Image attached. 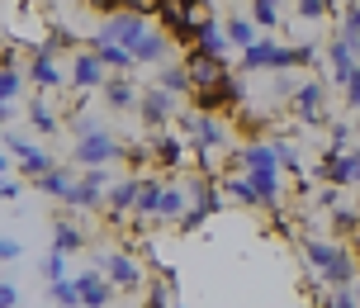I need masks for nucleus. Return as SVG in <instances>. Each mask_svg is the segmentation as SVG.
Instances as JSON below:
<instances>
[{
    "instance_id": "nucleus-12",
    "label": "nucleus",
    "mask_w": 360,
    "mask_h": 308,
    "mask_svg": "<svg viewBox=\"0 0 360 308\" xmlns=\"http://www.w3.org/2000/svg\"><path fill=\"white\" fill-rule=\"evenodd\" d=\"M166 185H171V181H162V176H143V195H138V209H133V223H162Z\"/></svg>"
},
{
    "instance_id": "nucleus-17",
    "label": "nucleus",
    "mask_w": 360,
    "mask_h": 308,
    "mask_svg": "<svg viewBox=\"0 0 360 308\" xmlns=\"http://www.w3.org/2000/svg\"><path fill=\"white\" fill-rule=\"evenodd\" d=\"M147 143H152V157L162 171H180L185 166V138L180 133H147Z\"/></svg>"
},
{
    "instance_id": "nucleus-29",
    "label": "nucleus",
    "mask_w": 360,
    "mask_h": 308,
    "mask_svg": "<svg viewBox=\"0 0 360 308\" xmlns=\"http://www.w3.org/2000/svg\"><path fill=\"white\" fill-rule=\"evenodd\" d=\"M48 299H53L57 308H81V285H76V275H67V280L48 285Z\"/></svg>"
},
{
    "instance_id": "nucleus-21",
    "label": "nucleus",
    "mask_w": 360,
    "mask_h": 308,
    "mask_svg": "<svg viewBox=\"0 0 360 308\" xmlns=\"http://www.w3.org/2000/svg\"><path fill=\"white\" fill-rule=\"evenodd\" d=\"M223 29H228V38H233V48L237 53H247V48H256V43H261V24H256L252 15H242V10H237L233 19H223Z\"/></svg>"
},
{
    "instance_id": "nucleus-39",
    "label": "nucleus",
    "mask_w": 360,
    "mask_h": 308,
    "mask_svg": "<svg viewBox=\"0 0 360 308\" xmlns=\"http://www.w3.org/2000/svg\"><path fill=\"white\" fill-rule=\"evenodd\" d=\"M19 252H24V247H19L15 237H5V242H0V261H5V266H15V261H19Z\"/></svg>"
},
{
    "instance_id": "nucleus-26",
    "label": "nucleus",
    "mask_w": 360,
    "mask_h": 308,
    "mask_svg": "<svg viewBox=\"0 0 360 308\" xmlns=\"http://www.w3.org/2000/svg\"><path fill=\"white\" fill-rule=\"evenodd\" d=\"M299 86H304V81H299V76L294 72H275L270 76V105H294V95H299Z\"/></svg>"
},
{
    "instance_id": "nucleus-20",
    "label": "nucleus",
    "mask_w": 360,
    "mask_h": 308,
    "mask_svg": "<svg viewBox=\"0 0 360 308\" xmlns=\"http://www.w3.org/2000/svg\"><path fill=\"white\" fill-rule=\"evenodd\" d=\"M185 67H190V76H195V91H204V86H218L223 76L233 72L228 62H214V57L195 53V48H190V57H185Z\"/></svg>"
},
{
    "instance_id": "nucleus-7",
    "label": "nucleus",
    "mask_w": 360,
    "mask_h": 308,
    "mask_svg": "<svg viewBox=\"0 0 360 308\" xmlns=\"http://www.w3.org/2000/svg\"><path fill=\"white\" fill-rule=\"evenodd\" d=\"M180 95L162 91V86H143V105H138V119H143L147 133H166V124H176L180 114Z\"/></svg>"
},
{
    "instance_id": "nucleus-6",
    "label": "nucleus",
    "mask_w": 360,
    "mask_h": 308,
    "mask_svg": "<svg viewBox=\"0 0 360 308\" xmlns=\"http://www.w3.org/2000/svg\"><path fill=\"white\" fill-rule=\"evenodd\" d=\"M313 176L323 185H337V190L360 185V147H351V152H323L318 166H313Z\"/></svg>"
},
{
    "instance_id": "nucleus-1",
    "label": "nucleus",
    "mask_w": 360,
    "mask_h": 308,
    "mask_svg": "<svg viewBox=\"0 0 360 308\" xmlns=\"http://www.w3.org/2000/svg\"><path fill=\"white\" fill-rule=\"evenodd\" d=\"M299 252H304L308 271L323 280V290H356L360 261H356V252H351V247L332 242V237L308 233V237H299Z\"/></svg>"
},
{
    "instance_id": "nucleus-34",
    "label": "nucleus",
    "mask_w": 360,
    "mask_h": 308,
    "mask_svg": "<svg viewBox=\"0 0 360 308\" xmlns=\"http://www.w3.org/2000/svg\"><path fill=\"white\" fill-rule=\"evenodd\" d=\"M5 152H10V157H19V162H29V157H38V147L29 143L24 133H15V128L5 133Z\"/></svg>"
},
{
    "instance_id": "nucleus-19",
    "label": "nucleus",
    "mask_w": 360,
    "mask_h": 308,
    "mask_svg": "<svg viewBox=\"0 0 360 308\" xmlns=\"http://www.w3.org/2000/svg\"><path fill=\"white\" fill-rule=\"evenodd\" d=\"M218 190H223V200H233V204H242V209H266V200H261V190H256L242 171H233V176H223L218 181Z\"/></svg>"
},
{
    "instance_id": "nucleus-11",
    "label": "nucleus",
    "mask_w": 360,
    "mask_h": 308,
    "mask_svg": "<svg viewBox=\"0 0 360 308\" xmlns=\"http://www.w3.org/2000/svg\"><path fill=\"white\" fill-rule=\"evenodd\" d=\"M195 53L214 57V62H228V53H233V38H228V29H223V19H218V15H209L204 24H199Z\"/></svg>"
},
{
    "instance_id": "nucleus-37",
    "label": "nucleus",
    "mask_w": 360,
    "mask_h": 308,
    "mask_svg": "<svg viewBox=\"0 0 360 308\" xmlns=\"http://www.w3.org/2000/svg\"><path fill=\"white\" fill-rule=\"evenodd\" d=\"M176 299H166V280H152L147 285V308H171Z\"/></svg>"
},
{
    "instance_id": "nucleus-32",
    "label": "nucleus",
    "mask_w": 360,
    "mask_h": 308,
    "mask_svg": "<svg viewBox=\"0 0 360 308\" xmlns=\"http://www.w3.org/2000/svg\"><path fill=\"white\" fill-rule=\"evenodd\" d=\"M280 15H285V0H252V19L261 29H275Z\"/></svg>"
},
{
    "instance_id": "nucleus-25",
    "label": "nucleus",
    "mask_w": 360,
    "mask_h": 308,
    "mask_svg": "<svg viewBox=\"0 0 360 308\" xmlns=\"http://www.w3.org/2000/svg\"><path fill=\"white\" fill-rule=\"evenodd\" d=\"M29 124H34V133H43V138H53L57 128H62V114H57V109H48V100L38 95L34 105H29Z\"/></svg>"
},
{
    "instance_id": "nucleus-42",
    "label": "nucleus",
    "mask_w": 360,
    "mask_h": 308,
    "mask_svg": "<svg viewBox=\"0 0 360 308\" xmlns=\"http://www.w3.org/2000/svg\"><path fill=\"white\" fill-rule=\"evenodd\" d=\"M356 133H360V114H356Z\"/></svg>"
},
{
    "instance_id": "nucleus-38",
    "label": "nucleus",
    "mask_w": 360,
    "mask_h": 308,
    "mask_svg": "<svg viewBox=\"0 0 360 308\" xmlns=\"http://www.w3.org/2000/svg\"><path fill=\"white\" fill-rule=\"evenodd\" d=\"M346 105H351V109H356V114H360V67H356V72H351V81H346Z\"/></svg>"
},
{
    "instance_id": "nucleus-41",
    "label": "nucleus",
    "mask_w": 360,
    "mask_h": 308,
    "mask_svg": "<svg viewBox=\"0 0 360 308\" xmlns=\"http://www.w3.org/2000/svg\"><path fill=\"white\" fill-rule=\"evenodd\" d=\"M0 195H5V200H19V195H24V185H19V181H10V176H5V185H0Z\"/></svg>"
},
{
    "instance_id": "nucleus-10",
    "label": "nucleus",
    "mask_w": 360,
    "mask_h": 308,
    "mask_svg": "<svg viewBox=\"0 0 360 308\" xmlns=\"http://www.w3.org/2000/svg\"><path fill=\"white\" fill-rule=\"evenodd\" d=\"M356 67H360L356 48H351V43H346V38L337 34L332 43H327V81H332V86H342V91H346V81H351V72H356Z\"/></svg>"
},
{
    "instance_id": "nucleus-40",
    "label": "nucleus",
    "mask_w": 360,
    "mask_h": 308,
    "mask_svg": "<svg viewBox=\"0 0 360 308\" xmlns=\"http://www.w3.org/2000/svg\"><path fill=\"white\" fill-rule=\"evenodd\" d=\"M0 308H19V290H15V280H5V285H0Z\"/></svg>"
},
{
    "instance_id": "nucleus-22",
    "label": "nucleus",
    "mask_w": 360,
    "mask_h": 308,
    "mask_svg": "<svg viewBox=\"0 0 360 308\" xmlns=\"http://www.w3.org/2000/svg\"><path fill=\"white\" fill-rule=\"evenodd\" d=\"M157 86L185 100V95H195V76H190L185 62H166V67H157Z\"/></svg>"
},
{
    "instance_id": "nucleus-13",
    "label": "nucleus",
    "mask_w": 360,
    "mask_h": 308,
    "mask_svg": "<svg viewBox=\"0 0 360 308\" xmlns=\"http://www.w3.org/2000/svg\"><path fill=\"white\" fill-rule=\"evenodd\" d=\"M29 81H34V91H43V95L72 86V76L62 72V67H57V57H48V53H34V62H29Z\"/></svg>"
},
{
    "instance_id": "nucleus-8",
    "label": "nucleus",
    "mask_w": 360,
    "mask_h": 308,
    "mask_svg": "<svg viewBox=\"0 0 360 308\" xmlns=\"http://www.w3.org/2000/svg\"><path fill=\"white\" fill-rule=\"evenodd\" d=\"M100 271L109 275V285H114V290H124V294H138L147 285L143 261H138V256H128V252H105V256H100Z\"/></svg>"
},
{
    "instance_id": "nucleus-31",
    "label": "nucleus",
    "mask_w": 360,
    "mask_h": 308,
    "mask_svg": "<svg viewBox=\"0 0 360 308\" xmlns=\"http://www.w3.org/2000/svg\"><path fill=\"white\" fill-rule=\"evenodd\" d=\"M351 143H356V124L332 119V128H327V152H351Z\"/></svg>"
},
{
    "instance_id": "nucleus-27",
    "label": "nucleus",
    "mask_w": 360,
    "mask_h": 308,
    "mask_svg": "<svg viewBox=\"0 0 360 308\" xmlns=\"http://www.w3.org/2000/svg\"><path fill=\"white\" fill-rule=\"evenodd\" d=\"M294 10H299L304 24H323V19L342 15V10H337V0H294Z\"/></svg>"
},
{
    "instance_id": "nucleus-16",
    "label": "nucleus",
    "mask_w": 360,
    "mask_h": 308,
    "mask_svg": "<svg viewBox=\"0 0 360 308\" xmlns=\"http://www.w3.org/2000/svg\"><path fill=\"white\" fill-rule=\"evenodd\" d=\"M171 48H176V43H171V34H166V29H147V38L133 48V62H138V67H166Z\"/></svg>"
},
{
    "instance_id": "nucleus-35",
    "label": "nucleus",
    "mask_w": 360,
    "mask_h": 308,
    "mask_svg": "<svg viewBox=\"0 0 360 308\" xmlns=\"http://www.w3.org/2000/svg\"><path fill=\"white\" fill-rule=\"evenodd\" d=\"M38 271H43V280H48V285H57V280H67V261H62V252H48Z\"/></svg>"
},
{
    "instance_id": "nucleus-5",
    "label": "nucleus",
    "mask_w": 360,
    "mask_h": 308,
    "mask_svg": "<svg viewBox=\"0 0 360 308\" xmlns=\"http://www.w3.org/2000/svg\"><path fill=\"white\" fill-rule=\"evenodd\" d=\"M327 91H332V86H327V76H308L304 86H299V95H294V114H299V124L304 128H313V133H318V128H332V114H327Z\"/></svg>"
},
{
    "instance_id": "nucleus-23",
    "label": "nucleus",
    "mask_w": 360,
    "mask_h": 308,
    "mask_svg": "<svg viewBox=\"0 0 360 308\" xmlns=\"http://www.w3.org/2000/svg\"><path fill=\"white\" fill-rule=\"evenodd\" d=\"M76 181H81V176H76L72 166H53V171H48L43 181H34V185H38V195H48V200H67Z\"/></svg>"
},
{
    "instance_id": "nucleus-36",
    "label": "nucleus",
    "mask_w": 360,
    "mask_h": 308,
    "mask_svg": "<svg viewBox=\"0 0 360 308\" xmlns=\"http://www.w3.org/2000/svg\"><path fill=\"white\" fill-rule=\"evenodd\" d=\"M323 308H360L356 290H323Z\"/></svg>"
},
{
    "instance_id": "nucleus-4",
    "label": "nucleus",
    "mask_w": 360,
    "mask_h": 308,
    "mask_svg": "<svg viewBox=\"0 0 360 308\" xmlns=\"http://www.w3.org/2000/svg\"><path fill=\"white\" fill-rule=\"evenodd\" d=\"M223 204H228V200H223L218 181H214V176H199V181L190 185V214L180 218V237L199 233V228H204V223H209V218H214Z\"/></svg>"
},
{
    "instance_id": "nucleus-3",
    "label": "nucleus",
    "mask_w": 360,
    "mask_h": 308,
    "mask_svg": "<svg viewBox=\"0 0 360 308\" xmlns=\"http://www.w3.org/2000/svg\"><path fill=\"white\" fill-rule=\"evenodd\" d=\"M147 29H152L147 15H138V10H119V15H105V24L95 29L90 43H114V48H128V53H133V48L147 38Z\"/></svg>"
},
{
    "instance_id": "nucleus-24",
    "label": "nucleus",
    "mask_w": 360,
    "mask_h": 308,
    "mask_svg": "<svg viewBox=\"0 0 360 308\" xmlns=\"http://www.w3.org/2000/svg\"><path fill=\"white\" fill-rule=\"evenodd\" d=\"M86 247H90V237L81 233V228H72L67 218H57V223H53V252L67 256V252H86Z\"/></svg>"
},
{
    "instance_id": "nucleus-9",
    "label": "nucleus",
    "mask_w": 360,
    "mask_h": 308,
    "mask_svg": "<svg viewBox=\"0 0 360 308\" xmlns=\"http://www.w3.org/2000/svg\"><path fill=\"white\" fill-rule=\"evenodd\" d=\"M67 76H72V91H105V86H109V67L90 53V48L72 53V72H67Z\"/></svg>"
},
{
    "instance_id": "nucleus-33",
    "label": "nucleus",
    "mask_w": 360,
    "mask_h": 308,
    "mask_svg": "<svg viewBox=\"0 0 360 308\" xmlns=\"http://www.w3.org/2000/svg\"><path fill=\"white\" fill-rule=\"evenodd\" d=\"M24 76H29V72H19V67L0 72V105H15V100H19V91H24Z\"/></svg>"
},
{
    "instance_id": "nucleus-2",
    "label": "nucleus",
    "mask_w": 360,
    "mask_h": 308,
    "mask_svg": "<svg viewBox=\"0 0 360 308\" xmlns=\"http://www.w3.org/2000/svg\"><path fill=\"white\" fill-rule=\"evenodd\" d=\"M124 157H128V147L119 143L105 124L95 128V133H86V138H76V147H72V162L81 166V171H105V166L124 162Z\"/></svg>"
},
{
    "instance_id": "nucleus-30",
    "label": "nucleus",
    "mask_w": 360,
    "mask_h": 308,
    "mask_svg": "<svg viewBox=\"0 0 360 308\" xmlns=\"http://www.w3.org/2000/svg\"><path fill=\"white\" fill-rule=\"evenodd\" d=\"M270 147H275V157H280V171H304V157H299V147L289 143L285 133H270Z\"/></svg>"
},
{
    "instance_id": "nucleus-14",
    "label": "nucleus",
    "mask_w": 360,
    "mask_h": 308,
    "mask_svg": "<svg viewBox=\"0 0 360 308\" xmlns=\"http://www.w3.org/2000/svg\"><path fill=\"white\" fill-rule=\"evenodd\" d=\"M76 285H81V308H109L114 304V285H109V275L100 266L95 271H81Z\"/></svg>"
},
{
    "instance_id": "nucleus-15",
    "label": "nucleus",
    "mask_w": 360,
    "mask_h": 308,
    "mask_svg": "<svg viewBox=\"0 0 360 308\" xmlns=\"http://www.w3.org/2000/svg\"><path fill=\"white\" fill-rule=\"evenodd\" d=\"M100 95L114 114H138V105H143V91L133 86V76H109V86Z\"/></svg>"
},
{
    "instance_id": "nucleus-28",
    "label": "nucleus",
    "mask_w": 360,
    "mask_h": 308,
    "mask_svg": "<svg viewBox=\"0 0 360 308\" xmlns=\"http://www.w3.org/2000/svg\"><path fill=\"white\" fill-rule=\"evenodd\" d=\"M337 34H342L346 43L356 48V57H360V0H346L342 5V29H337Z\"/></svg>"
},
{
    "instance_id": "nucleus-43",
    "label": "nucleus",
    "mask_w": 360,
    "mask_h": 308,
    "mask_svg": "<svg viewBox=\"0 0 360 308\" xmlns=\"http://www.w3.org/2000/svg\"><path fill=\"white\" fill-rule=\"evenodd\" d=\"M356 299H360V280H356Z\"/></svg>"
},
{
    "instance_id": "nucleus-18",
    "label": "nucleus",
    "mask_w": 360,
    "mask_h": 308,
    "mask_svg": "<svg viewBox=\"0 0 360 308\" xmlns=\"http://www.w3.org/2000/svg\"><path fill=\"white\" fill-rule=\"evenodd\" d=\"M138 195H143V176H124V181L109 185V214L114 218H133V209H138Z\"/></svg>"
}]
</instances>
